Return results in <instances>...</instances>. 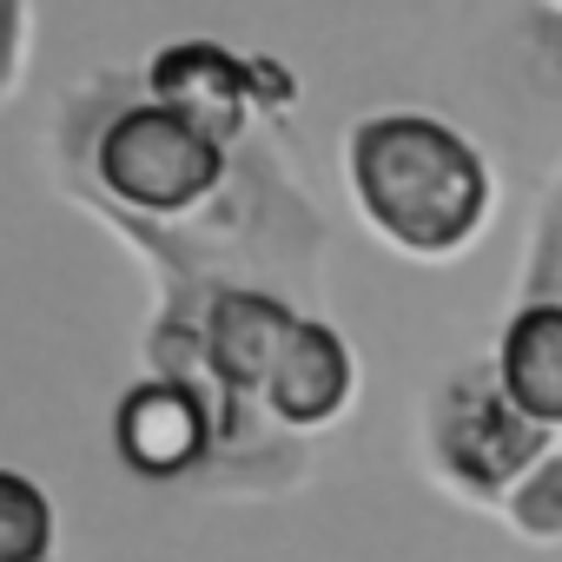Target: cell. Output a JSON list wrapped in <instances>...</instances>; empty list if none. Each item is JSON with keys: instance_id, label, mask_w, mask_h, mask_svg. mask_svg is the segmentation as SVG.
I'll use <instances>...</instances> for the list:
<instances>
[{"instance_id": "cell-4", "label": "cell", "mask_w": 562, "mask_h": 562, "mask_svg": "<svg viewBox=\"0 0 562 562\" xmlns=\"http://www.w3.org/2000/svg\"><path fill=\"white\" fill-rule=\"evenodd\" d=\"M299 325H305V312L271 285H225L205 299L199 331H192V358H199L192 384L218 404L225 437H232L238 411L265 397V384H271V371H278Z\"/></svg>"}, {"instance_id": "cell-6", "label": "cell", "mask_w": 562, "mask_h": 562, "mask_svg": "<svg viewBox=\"0 0 562 562\" xmlns=\"http://www.w3.org/2000/svg\"><path fill=\"white\" fill-rule=\"evenodd\" d=\"M146 100L192 120L199 133L238 146L258 100H251V54H232L218 41H172L146 67Z\"/></svg>"}, {"instance_id": "cell-13", "label": "cell", "mask_w": 562, "mask_h": 562, "mask_svg": "<svg viewBox=\"0 0 562 562\" xmlns=\"http://www.w3.org/2000/svg\"><path fill=\"white\" fill-rule=\"evenodd\" d=\"M27 54H34V14L21 0H0V100H14V87L27 74Z\"/></svg>"}, {"instance_id": "cell-12", "label": "cell", "mask_w": 562, "mask_h": 562, "mask_svg": "<svg viewBox=\"0 0 562 562\" xmlns=\"http://www.w3.org/2000/svg\"><path fill=\"white\" fill-rule=\"evenodd\" d=\"M509 27H522L516 41L529 47V80H536V93L562 106V0H542V8H516Z\"/></svg>"}, {"instance_id": "cell-9", "label": "cell", "mask_w": 562, "mask_h": 562, "mask_svg": "<svg viewBox=\"0 0 562 562\" xmlns=\"http://www.w3.org/2000/svg\"><path fill=\"white\" fill-rule=\"evenodd\" d=\"M60 542V509L54 496L27 476L0 463V562H47Z\"/></svg>"}, {"instance_id": "cell-5", "label": "cell", "mask_w": 562, "mask_h": 562, "mask_svg": "<svg viewBox=\"0 0 562 562\" xmlns=\"http://www.w3.org/2000/svg\"><path fill=\"white\" fill-rule=\"evenodd\" d=\"M218 443H225V417H218V404L199 391V384H186V378H146V384H133L126 397H120V411H113V450H120V463L133 470V476H146V483H179V476H192L205 457H218Z\"/></svg>"}, {"instance_id": "cell-10", "label": "cell", "mask_w": 562, "mask_h": 562, "mask_svg": "<svg viewBox=\"0 0 562 562\" xmlns=\"http://www.w3.org/2000/svg\"><path fill=\"white\" fill-rule=\"evenodd\" d=\"M509 305H562V166H555L536 218H529V245H522V265H516Z\"/></svg>"}, {"instance_id": "cell-2", "label": "cell", "mask_w": 562, "mask_h": 562, "mask_svg": "<svg viewBox=\"0 0 562 562\" xmlns=\"http://www.w3.org/2000/svg\"><path fill=\"white\" fill-rule=\"evenodd\" d=\"M549 450H555V437L542 424H529L503 397L490 351L457 364V371H443L437 391L424 397V463L470 509H496L503 516V503L522 490V476Z\"/></svg>"}, {"instance_id": "cell-3", "label": "cell", "mask_w": 562, "mask_h": 562, "mask_svg": "<svg viewBox=\"0 0 562 562\" xmlns=\"http://www.w3.org/2000/svg\"><path fill=\"white\" fill-rule=\"evenodd\" d=\"M93 179L106 199H120L139 218H186L212 205L232 179V146L199 133L192 120L139 100L113 113L93 139Z\"/></svg>"}, {"instance_id": "cell-1", "label": "cell", "mask_w": 562, "mask_h": 562, "mask_svg": "<svg viewBox=\"0 0 562 562\" xmlns=\"http://www.w3.org/2000/svg\"><path fill=\"white\" fill-rule=\"evenodd\" d=\"M345 186L358 218L417 265L463 258L496 218L490 153L437 113H364L345 133Z\"/></svg>"}, {"instance_id": "cell-8", "label": "cell", "mask_w": 562, "mask_h": 562, "mask_svg": "<svg viewBox=\"0 0 562 562\" xmlns=\"http://www.w3.org/2000/svg\"><path fill=\"white\" fill-rule=\"evenodd\" d=\"M490 364H496L503 397L529 424L562 437V305H509Z\"/></svg>"}, {"instance_id": "cell-11", "label": "cell", "mask_w": 562, "mask_h": 562, "mask_svg": "<svg viewBox=\"0 0 562 562\" xmlns=\"http://www.w3.org/2000/svg\"><path fill=\"white\" fill-rule=\"evenodd\" d=\"M503 522H509L522 542H542V549L562 542V443L522 476V490L503 503Z\"/></svg>"}, {"instance_id": "cell-7", "label": "cell", "mask_w": 562, "mask_h": 562, "mask_svg": "<svg viewBox=\"0 0 562 562\" xmlns=\"http://www.w3.org/2000/svg\"><path fill=\"white\" fill-rule=\"evenodd\" d=\"M358 397V351L338 325L325 318H305L285 345V358H278L258 411L265 424L278 430H292V437H312V430H331Z\"/></svg>"}, {"instance_id": "cell-14", "label": "cell", "mask_w": 562, "mask_h": 562, "mask_svg": "<svg viewBox=\"0 0 562 562\" xmlns=\"http://www.w3.org/2000/svg\"><path fill=\"white\" fill-rule=\"evenodd\" d=\"M251 100H258V113H292L299 106V74L271 54H251Z\"/></svg>"}]
</instances>
